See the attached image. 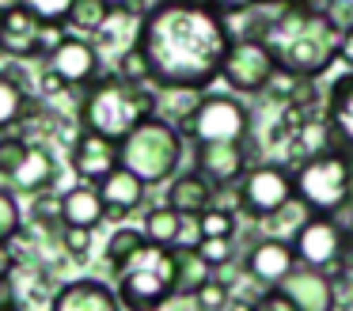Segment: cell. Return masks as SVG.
Instances as JSON below:
<instances>
[{"label":"cell","instance_id":"6da1fadb","mask_svg":"<svg viewBox=\"0 0 353 311\" xmlns=\"http://www.w3.org/2000/svg\"><path fill=\"white\" fill-rule=\"evenodd\" d=\"M137 46L152 65L156 88H209L232 50L228 15L209 0H160L141 19Z\"/></svg>","mask_w":353,"mask_h":311},{"label":"cell","instance_id":"7a4b0ae2","mask_svg":"<svg viewBox=\"0 0 353 311\" xmlns=\"http://www.w3.org/2000/svg\"><path fill=\"white\" fill-rule=\"evenodd\" d=\"M342 27L330 12L307 4H277V15L266 23L262 42L274 50L277 68L292 76H319L338 57Z\"/></svg>","mask_w":353,"mask_h":311},{"label":"cell","instance_id":"3957f363","mask_svg":"<svg viewBox=\"0 0 353 311\" xmlns=\"http://www.w3.org/2000/svg\"><path fill=\"white\" fill-rule=\"evenodd\" d=\"M156 118V91L125 76H95L80 99V126L122 144L141 121Z\"/></svg>","mask_w":353,"mask_h":311},{"label":"cell","instance_id":"277c9868","mask_svg":"<svg viewBox=\"0 0 353 311\" xmlns=\"http://www.w3.org/2000/svg\"><path fill=\"white\" fill-rule=\"evenodd\" d=\"M175 296V247L145 243L118 270V300L125 311H160Z\"/></svg>","mask_w":353,"mask_h":311},{"label":"cell","instance_id":"5b68a950","mask_svg":"<svg viewBox=\"0 0 353 311\" xmlns=\"http://www.w3.org/2000/svg\"><path fill=\"white\" fill-rule=\"evenodd\" d=\"M292 186H296V197L312 212L334 217V212H342L353 201V156L345 148L307 156L292 171Z\"/></svg>","mask_w":353,"mask_h":311},{"label":"cell","instance_id":"8992f818","mask_svg":"<svg viewBox=\"0 0 353 311\" xmlns=\"http://www.w3.org/2000/svg\"><path fill=\"white\" fill-rule=\"evenodd\" d=\"M118 148H122V167H130L152 186V182L171 179L175 167L183 163V129L171 126L168 118H148Z\"/></svg>","mask_w":353,"mask_h":311},{"label":"cell","instance_id":"52a82bcc","mask_svg":"<svg viewBox=\"0 0 353 311\" xmlns=\"http://www.w3.org/2000/svg\"><path fill=\"white\" fill-rule=\"evenodd\" d=\"M183 133L194 144H213V141L243 144V137L251 133V110L232 95H205L183 118Z\"/></svg>","mask_w":353,"mask_h":311},{"label":"cell","instance_id":"ba28073f","mask_svg":"<svg viewBox=\"0 0 353 311\" xmlns=\"http://www.w3.org/2000/svg\"><path fill=\"white\" fill-rule=\"evenodd\" d=\"M296 197L292 174L277 163H262V167H247V174L239 179V209L251 220H266L274 217L281 205H289Z\"/></svg>","mask_w":353,"mask_h":311},{"label":"cell","instance_id":"9c48e42d","mask_svg":"<svg viewBox=\"0 0 353 311\" xmlns=\"http://www.w3.org/2000/svg\"><path fill=\"white\" fill-rule=\"evenodd\" d=\"M292 250H296L300 265H312V270H327V265H338L350 250V232L338 224L327 212H312L307 224L292 235Z\"/></svg>","mask_w":353,"mask_h":311},{"label":"cell","instance_id":"30bf717a","mask_svg":"<svg viewBox=\"0 0 353 311\" xmlns=\"http://www.w3.org/2000/svg\"><path fill=\"white\" fill-rule=\"evenodd\" d=\"M274 72H277V57L262 38H236L228 57H224V68H221L224 83L243 91V95L266 91V83L274 80Z\"/></svg>","mask_w":353,"mask_h":311},{"label":"cell","instance_id":"8fae6325","mask_svg":"<svg viewBox=\"0 0 353 311\" xmlns=\"http://www.w3.org/2000/svg\"><path fill=\"white\" fill-rule=\"evenodd\" d=\"M42 30H46V19H39L23 0L0 8V53L4 57L12 61L46 57L42 53Z\"/></svg>","mask_w":353,"mask_h":311},{"label":"cell","instance_id":"7c38bea8","mask_svg":"<svg viewBox=\"0 0 353 311\" xmlns=\"http://www.w3.org/2000/svg\"><path fill=\"white\" fill-rule=\"evenodd\" d=\"M69 163L84 182H95V186H99V182L122 163V148H118V141L95 133V129H80L77 141L69 144Z\"/></svg>","mask_w":353,"mask_h":311},{"label":"cell","instance_id":"4fadbf2b","mask_svg":"<svg viewBox=\"0 0 353 311\" xmlns=\"http://www.w3.org/2000/svg\"><path fill=\"white\" fill-rule=\"evenodd\" d=\"M277 288L289 296L296 311H334L338 308V288H334V281H330L327 270L296 265Z\"/></svg>","mask_w":353,"mask_h":311},{"label":"cell","instance_id":"5bb4252c","mask_svg":"<svg viewBox=\"0 0 353 311\" xmlns=\"http://www.w3.org/2000/svg\"><path fill=\"white\" fill-rule=\"evenodd\" d=\"M296 250H292V243L285 239H259L251 250H247L243 258V270L251 281H259L262 288H277L285 277H289L292 270H296Z\"/></svg>","mask_w":353,"mask_h":311},{"label":"cell","instance_id":"9a60e30c","mask_svg":"<svg viewBox=\"0 0 353 311\" xmlns=\"http://www.w3.org/2000/svg\"><path fill=\"white\" fill-rule=\"evenodd\" d=\"M194 163L213 186H232L247 174V152L239 141H213L194 144Z\"/></svg>","mask_w":353,"mask_h":311},{"label":"cell","instance_id":"2e32d148","mask_svg":"<svg viewBox=\"0 0 353 311\" xmlns=\"http://www.w3.org/2000/svg\"><path fill=\"white\" fill-rule=\"evenodd\" d=\"M46 65L54 68L57 76H65V83H69V88H77V83H80V88H88V83L99 76V50H95L88 38L69 34L46 57Z\"/></svg>","mask_w":353,"mask_h":311},{"label":"cell","instance_id":"e0dca14e","mask_svg":"<svg viewBox=\"0 0 353 311\" xmlns=\"http://www.w3.org/2000/svg\"><path fill=\"white\" fill-rule=\"evenodd\" d=\"M50 311H125V308L118 300V288L103 285L95 277H80L57 288L54 300H50Z\"/></svg>","mask_w":353,"mask_h":311},{"label":"cell","instance_id":"ac0fdd59","mask_svg":"<svg viewBox=\"0 0 353 311\" xmlns=\"http://www.w3.org/2000/svg\"><path fill=\"white\" fill-rule=\"evenodd\" d=\"M145 190H148V182L141 179V174H133L130 167L118 163L114 171L99 182V194H103V205H107V217H114V220L130 217V212L145 201Z\"/></svg>","mask_w":353,"mask_h":311},{"label":"cell","instance_id":"d6986e66","mask_svg":"<svg viewBox=\"0 0 353 311\" xmlns=\"http://www.w3.org/2000/svg\"><path fill=\"white\" fill-rule=\"evenodd\" d=\"M54 179H57V159H54V152H50L46 144L31 141L23 163H19L16 171L8 174V190H16V194H42V190L54 186Z\"/></svg>","mask_w":353,"mask_h":311},{"label":"cell","instance_id":"ffe728a7","mask_svg":"<svg viewBox=\"0 0 353 311\" xmlns=\"http://www.w3.org/2000/svg\"><path fill=\"white\" fill-rule=\"evenodd\" d=\"M216 197V186L205 179L201 171H186V174H175L168 186V205L183 217H201V212L213 205Z\"/></svg>","mask_w":353,"mask_h":311},{"label":"cell","instance_id":"44dd1931","mask_svg":"<svg viewBox=\"0 0 353 311\" xmlns=\"http://www.w3.org/2000/svg\"><path fill=\"white\" fill-rule=\"evenodd\" d=\"M107 217V205H103V194L95 182H80V186L65 190L61 194V220L72 228H95Z\"/></svg>","mask_w":353,"mask_h":311},{"label":"cell","instance_id":"7402d4cb","mask_svg":"<svg viewBox=\"0 0 353 311\" xmlns=\"http://www.w3.org/2000/svg\"><path fill=\"white\" fill-rule=\"evenodd\" d=\"M327 118L334 126V137L345 152L353 156V72L342 76V80L330 88V99H327Z\"/></svg>","mask_w":353,"mask_h":311},{"label":"cell","instance_id":"603a6c76","mask_svg":"<svg viewBox=\"0 0 353 311\" xmlns=\"http://www.w3.org/2000/svg\"><path fill=\"white\" fill-rule=\"evenodd\" d=\"M209 277H213V265L198 254V247H175V296L179 300H194Z\"/></svg>","mask_w":353,"mask_h":311},{"label":"cell","instance_id":"cb8c5ba5","mask_svg":"<svg viewBox=\"0 0 353 311\" xmlns=\"http://www.w3.org/2000/svg\"><path fill=\"white\" fill-rule=\"evenodd\" d=\"M292 144L304 152V159L307 156H319V152H330V148H342L327 114H323V118H304V121H300L296 133H292Z\"/></svg>","mask_w":353,"mask_h":311},{"label":"cell","instance_id":"d4e9b609","mask_svg":"<svg viewBox=\"0 0 353 311\" xmlns=\"http://www.w3.org/2000/svg\"><path fill=\"white\" fill-rule=\"evenodd\" d=\"M110 15H114V8H110L107 0H72L69 15H65V27L77 30L80 38L99 34V30L110 23Z\"/></svg>","mask_w":353,"mask_h":311},{"label":"cell","instance_id":"484cf974","mask_svg":"<svg viewBox=\"0 0 353 311\" xmlns=\"http://www.w3.org/2000/svg\"><path fill=\"white\" fill-rule=\"evenodd\" d=\"M179 224H183V212H175L168 201L156 205V209L145 212V224H141V232H145L148 243H160V247H175L179 239Z\"/></svg>","mask_w":353,"mask_h":311},{"label":"cell","instance_id":"4316f807","mask_svg":"<svg viewBox=\"0 0 353 311\" xmlns=\"http://www.w3.org/2000/svg\"><path fill=\"white\" fill-rule=\"evenodd\" d=\"M27 106H31L27 88L16 80V76L0 72V133H4V129H12L16 121H23Z\"/></svg>","mask_w":353,"mask_h":311},{"label":"cell","instance_id":"83f0119b","mask_svg":"<svg viewBox=\"0 0 353 311\" xmlns=\"http://www.w3.org/2000/svg\"><path fill=\"white\" fill-rule=\"evenodd\" d=\"M307 217H312V209H307L300 197H292L289 205H281V209L274 212V217H266L262 224H266V235L270 239H285V243H292V235L300 232V228L307 224Z\"/></svg>","mask_w":353,"mask_h":311},{"label":"cell","instance_id":"f1b7e54d","mask_svg":"<svg viewBox=\"0 0 353 311\" xmlns=\"http://www.w3.org/2000/svg\"><path fill=\"white\" fill-rule=\"evenodd\" d=\"M145 243H148L145 232H137V228H118V232L110 235V243H107V262L114 265V273L122 270V265L130 262V258L137 254Z\"/></svg>","mask_w":353,"mask_h":311},{"label":"cell","instance_id":"f546056e","mask_svg":"<svg viewBox=\"0 0 353 311\" xmlns=\"http://www.w3.org/2000/svg\"><path fill=\"white\" fill-rule=\"evenodd\" d=\"M198 220H201V239H236V212L232 209L209 205Z\"/></svg>","mask_w":353,"mask_h":311},{"label":"cell","instance_id":"4dcf8cb0","mask_svg":"<svg viewBox=\"0 0 353 311\" xmlns=\"http://www.w3.org/2000/svg\"><path fill=\"white\" fill-rule=\"evenodd\" d=\"M118 76H125V80H133V83H152V65H148L141 46H130V50L118 57Z\"/></svg>","mask_w":353,"mask_h":311},{"label":"cell","instance_id":"1f68e13d","mask_svg":"<svg viewBox=\"0 0 353 311\" xmlns=\"http://www.w3.org/2000/svg\"><path fill=\"white\" fill-rule=\"evenodd\" d=\"M194 303H198V311H224L232 303V288L224 285V281L209 277L205 285L198 288V296H194Z\"/></svg>","mask_w":353,"mask_h":311},{"label":"cell","instance_id":"d6a6232c","mask_svg":"<svg viewBox=\"0 0 353 311\" xmlns=\"http://www.w3.org/2000/svg\"><path fill=\"white\" fill-rule=\"evenodd\" d=\"M31 141L27 137H12V133H0V174H12L19 163H23Z\"/></svg>","mask_w":353,"mask_h":311},{"label":"cell","instance_id":"836d02e7","mask_svg":"<svg viewBox=\"0 0 353 311\" xmlns=\"http://www.w3.org/2000/svg\"><path fill=\"white\" fill-rule=\"evenodd\" d=\"M198 254L205 258L213 270H221V265H228L232 254H236V239H201L198 243Z\"/></svg>","mask_w":353,"mask_h":311},{"label":"cell","instance_id":"e575fe53","mask_svg":"<svg viewBox=\"0 0 353 311\" xmlns=\"http://www.w3.org/2000/svg\"><path fill=\"white\" fill-rule=\"evenodd\" d=\"M0 228H4L8 235H16L19 228H23V212H19L16 194H12V190H4V186H0Z\"/></svg>","mask_w":353,"mask_h":311},{"label":"cell","instance_id":"d590c367","mask_svg":"<svg viewBox=\"0 0 353 311\" xmlns=\"http://www.w3.org/2000/svg\"><path fill=\"white\" fill-rule=\"evenodd\" d=\"M61 243L72 258H88L92 250V228H72V224H61Z\"/></svg>","mask_w":353,"mask_h":311},{"label":"cell","instance_id":"8d00e7d4","mask_svg":"<svg viewBox=\"0 0 353 311\" xmlns=\"http://www.w3.org/2000/svg\"><path fill=\"white\" fill-rule=\"evenodd\" d=\"M23 4L31 8L39 19H46V23H65V15H69L72 0H23Z\"/></svg>","mask_w":353,"mask_h":311},{"label":"cell","instance_id":"74e56055","mask_svg":"<svg viewBox=\"0 0 353 311\" xmlns=\"http://www.w3.org/2000/svg\"><path fill=\"white\" fill-rule=\"evenodd\" d=\"M251 311H296V308H292V300L281 288H266V296L259 303H251Z\"/></svg>","mask_w":353,"mask_h":311},{"label":"cell","instance_id":"f35d334b","mask_svg":"<svg viewBox=\"0 0 353 311\" xmlns=\"http://www.w3.org/2000/svg\"><path fill=\"white\" fill-rule=\"evenodd\" d=\"M198 243H201V220L198 217H183L175 247H198Z\"/></svg>","mask_w":353,"mask_h":311},{"label":"cell","instance_id":"ab89813d","mask_svg":"<svg viewBox=\"0 0 353 311\" xmlns=\"http://www.w3.org/2000/svg\"><path fill=\"white\" fill-rule=\"evenodd\" d=\"M39 91H42L46 99H54V95H65V91H69V83H65V76H57L54 68L46 65V72L39 76Z\"/></svg>","mask_w":353,"mask_h":311},{"label":"cell","instance_id":"60d3db41","mask_svg":"<svg viewBox=\"0 0 353 311\" xmlns=\"http://www.w3.org/2000/svg\"><path fill=\"white\" fill-rule=\"evenodd\" d=\"M209 4L224 15H239V12H251V8H259V4H277V0H209Z\"/></svg>","mask_w":353,"mask_h":311},{"label":"cell","instance_id":"b9f144b4","mask_svg":"<svg viewBox=\"0 0 353 311\" xmlns=\"http://www.w3.org/2000/svg\"><path fill=\"white\" fill-rule=\"evenodd\" d=\"M338 57L353 68V23H345V27H342V38H338Z\"/></svg>","mask_w":353,"mask_h":311},{"label":"cell","instance_id":"7bdbcfd3","mask_svg":"<svg viewBox=\"0 0 353 311\" xmlns=\"http://www.w3.org/2000/svg\"><path fill=\"white\" fill-rule=\"evenodd\" d=\"M277 4H307V8H323V12H330V0H277Z\"/></svg>","mask_w":353,"mask_h":311},{"label":"cell","instance_id":"ee69618b","mask_svg":"<svg viewBox=\"0 0 353 311\" xmlns=\"http://www.w3.org/2000/svg\"><path fill=\"white\" fill-rule=\"evenodd\" d=\"M107 4H110V8H114V12H125V8H130V4H133V0H107Z\"/></svg>","mask_w":353,"mask_h":311},{"label":"cell","instance_id":"f6af8a7d","mask_svg":"<svg viewBox=\"0 0 353 311\" xmlns=\"http://www.w3.org/2000/svg\"><path fill=\"white\" fill-rule=\"evenodd\" d=\"M8 239H12V235L4 232V228H0V247H8Z\"/></svg>","mask_w":353,"mask_h":311},{"label":"cell","instance_id":"bcb514c9","mask_svg":"<svg viewBox=\"0 0 353 311\" xmlns=\"http://www.w3.org/2000/svg\"><path fill=\"white\" fill-rule=\"evenodd\" d=\"M350 247H353V224H350Z\"/></svg>","mask_w":353,"mask_h":311}]
</instances>
